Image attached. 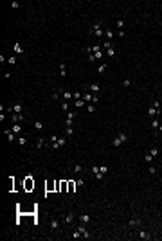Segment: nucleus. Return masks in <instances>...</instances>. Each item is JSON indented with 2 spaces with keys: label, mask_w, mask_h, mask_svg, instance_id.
I'll return each mask as SVG.
<instances>
[{
  "label": "nucleus",
  "mask_w": 162,
  "mask_h": 241,
  "mask_svg": "<svg viewBox=\"0 0 162 241\" xmlns=\"http://www.w3.org/2000/svg\"><path fill=\"white\" fill-rule=\"evenodd\" d=\"M90 34H94L95 38H103V25H101V22H95V24L90 27Z\"/></svg>",
  "instance_id": "f257e3e1"
},
{
  "label": "nucleus",
  "mask_w": 162,
  "mask_h": 241,
  "mask_svg": "<svg viewBox=\"0 0 162 241\" xmlns=\"http://www.w3.org/2000/svg\"><path fill=\"white\" fill-rule=\"evenodd\" d=\"M124 142H128V135H124V133H119V137L117 139H114V142H112V146H121V144H124Z\"/></svg>",
  "instance_id": "f03ea898"
},
{
  "label": "nucleus",
  "mask_w": 162,
  "mask_h": 241,
  "mask_svg": "<svg viewBox=\"0 0 162 241\" xmlns=\"http://www.w3.org/2000/svg\"><path fill=\"white\" fill-rule=\"evenodd\" d=\"M11 120H13L15 124H20L22 120H25V117H24V113H13L11 115Z\"/></svg>",
  "instance_id": "7ed1b4c3"
},
{
  "label": "nucleus",
  "mask_w": 162,
  "mask_h": 241,
  "mask_svg": "<svg viewBox=\"0 0 162 241\" xmlns=\"http://www.w3.org/2000/svg\"><path fill=\"white\" fill-rule=\"evenodd\" d=\"M78 228H79V232H81V236H83V237H86V239L90 237V232L86 230V227H85V223H81V225H79Z\"/></svg>",
  "instance_id": "20e7f679"
},
{
  "label": "nucleus",
  "mask_w": 162,
  "mask_h": 241,
  "mask_svg": "<svg viewBox=\"0 0 162 241\" xmlns=\"http://www.w3.org/2000/svg\"><path fill=\"white\" fill-rule=\"evenodd\" d=\"M130 227H140V225H142V221H140V218H132V220H130V223H128Z\"/></svg>",
  "instance_id": "39448f33"
},
{
  "label": "nucleus",
  "mask_w": 162,
  "mask_h": 241,
  "mask_svg": "<svg viewBox=\"0 0 162 241\" xmlns=\"http://www.w3.org/2000/svg\"><path fill=\"white\" fill-rule=\"evenodd\" d=\"M74 218H76V214H74V212H67V216H65V220H63V221L67 223V225H70V223L74 221Z\"/></svg>",
  "instance_id": "423d86ee"
},
{
  "label": "nucleus",
  "mask_w": 162,
  "mask_h": 241,
  "mask_svg": "<svg viewBox=\"0 0 162 241\" xmlns=\"http://www.w3.org/2000/svg\"><path fill=\"white\" fill-rule=\"evenodd\" d=\"M13 50H15V54H24V47H22L18 41L13 43Z\"/></svg>",
  "instance_id": "0eeeda50"
},
{
  "label": "nucleus",
  "mask_w": 162,
  "mask_h": 241,
  "mask_svg": "<svg viewBox=\"0 0 162 241\" xmlns=\"http://www.w3.org/2000/svg\"><path fill=\"white\" fill-rule=\"evenodd\" d=\"M79 221L86 225V223H88V221H90V214H88V212H83V214L79 216Z\"/></svg>",
  "instance_id": "6e6552de"
},
{
  "label": "nucleus",
  "mask_w": 162,
  "mask_h": 241,
  "mask_svg": "<svg viewBox=\"0 0 162 241\" xmlns=\"http://www.w3.org/2000/svg\"><path fill=\"white\" fill-rule=\"evenodd\" d=\"M4 135H7V140H9V142H13V140L16 139V137H15L16 133H13L11 130H6V131H4Z\"/></svg>",
  "instance_id": "1a4fd4ad"
},
{
  "label": "nucleus",
  "mask_w": 162,
  "mask_h": 241,
  "mask_svg": "<svg viewBox=\"0 0 162 241\" xmlns=\"http://www.w3.org/2000/svg\"><path fill=\"white\" fill-rule=\"evenodd\" d=\"M157 112H158V108H155L153 104H151V106L148 108V115H149V117H155V115H157Z\"/></svg>",
  "instance_id": "9d476101"
},
{
  "label": "nucleus",
  "mask_w": 162,
  "mask_h": 241,
  "mask_svg": "<svg viewBox=\"0 0 162 241\" xmlns=\"http://www.w3.org/2000/svg\"><path fill=\"white\" fill-rule=\"evenodd\" d=\"M50 228H52V230H58V228H60V221L56 220V218L50 220Z\"/></svg>",
  "instance_id": "9b49d317"
},
{
  "label": "nucleus",
  "mask_w": 162,
  "mask_h": 241,
  "mask_svg": "<svg viewBox=\"0 0 162 241\" xmlns=\"http://www.w3.org/2000/svg\"><path fill=\"white\" fill-rule=\"evenodd\" d=\"M18 144H20V146H27V137H25V133H22V135L18 137Z\"/></svg>",
  "instance_id": "f8f14e48"
},
{
  "label": "nucleus",
  "mask_w": 162,
  "mask_h": 241,
  "mask_svg": "<svg viewBox=\"0 0 162 241\" xmlns=\"http://www.w3.org/2000/svg\"><path fill=\"white\" fill-rule=\"evenodd\" d=\"M61 95H63V99H65V101L74 99V92H63V90H61Z\"/></svg>",
  "instance_id": "ddd939ff"
},
{
  "label": "nucleus",
  "mask_w": 162,
  "mask_h": 241,
  "mask_svg": "<svg viewBox=\"0 0 162 241\" xmlns=\"http://www.w3.org/2000/svg\"><path fill=\"white\" fill-rule=\"evenodd\" d=\"M11 131H13V133H16V135H18V133H20V135L24 133V131H22V126H20V124H13V128H11Z\"/></svg>",
  "instance_id": "4468645a"
},
{
  "label": "nucleus",
  "mask_w": 162,
  "mask_h": 241,
  "mask_svg": "<svg viewBox=\"0 0 162 241\" xmlns=\"http://www.w3.org/2000/svg\"><path fill=\"white\" fill-rule=\"evenodd\" d=\"M81 99H83L85 103H90V101L94 99V95H92L90 92H86V94H83V97H81Z\"/></svg>",
  "instance_id": "2eb2a0df"
},
{
  "label": "nucleus",
  "mask_w": 162,
  "mask_h": 241,
  "mask_svg": "<svg viewBox=\"0 0 162 241\" xmlns=\"http://www.w3.org/2000/svg\"><path fill=\"white\" fill-rule=\"evenodd\" d=\"M22 103H16V104H13V113H22Z\"/></svg>",
  "instance_id": "dca6fc26"
},
{
  "label": "nucleus",
  "mask_w": 162,
  "mask_h": 241,
  "mask_svg": "<svg viewBox=\"0 0 162 241\" xmlns=\"http://www.w3.org/2000/svg\"><path fill=\"white\" fill-rule=\"evenodd\" d=\"M88 90H92V92H99V90H101V86L97 85V83H90V85H88Z\"/></svg>",
  "instance_id": "f3484780"
},
{
  "label": "nucleus",
  "mask_w": 162,
  "mask_h": 241,
  "mask_svg": "<svg viewBox=\"0 0 162 241\" xmlns=\"http://www.w3.org/2000/svg\"><path fill=\"white\" fill-rule=\"evenodd\" d=\"M60 72H61V78L67 76V65H65V63H60Z\"/></svg>",
  "instance_id": "a211bd4d"
},
{
  "label": "nucleus",
  "mask_w": 162,
  "mask_h": 241,
  "mask_svg": "<svg viewBox=\"0 0 162 241\" xmlns=\"http://www.w3.org/2000/svg\"><path fill=\"white\" fill-rule=\"evenodd\" d=\"M139 237H140V239H151V236H149L146 230H139Z\"/></svg>",
  "instance_id": "6ab92c4d"
},
{
  "label": "nucleus",
  "mask_w": 162,
  "mask_h": 241,
  "mask_svg": "<svg viewBox=\"0 0 162 241\" xmlns=\"http://www.w3.org/2000/svg\"><path fill=\"white\" fill-rule=\"evenodd\" d=\"M70 135H74V128L67 126V128H65V137H70Z\"/></svg>",
  "instance_id": "aec40b11"
},
{
  "label": "nucleus",
  "mask_w": 162,
  "mask_h": 241,
  "mask_svg": "<svg viewBox=\"0 0 162 241\" xmlns=\"http://www.w3.org/2000/svg\"><path fill=\"white\" fill-rule=\"evenodd\" d=\"M104 36H106V38H108V40H112V38H114V36H115V32H114V31H112V29H106V32H104Z\"/></svg>",
  "instance_id": "412c9836"
},
{
  "label": "nucleus",
  "mask_w": 162,
  "mask_h": 241,
  "mask_svg": "<svg viewBox=\"0 0 162 241\" xmlns=\"http://www.w3.org/2000/svg\"><path fill=\"white\" fill-rule=\"evenodd\" d=\"M153 158H155V157L151 155V153H146V155H144V160H146L148 164H151V162H153Z\"/></svg>",
  "instance_id": "4be33fe9"
},
{
  "label": "nucleus",
  "mask_w": 162,
  "mask_h": 241,
  "mask_svg": "<svg viewBox=\"0 0 162 241\" xmlns=\"http://www.w3.org/2000/svg\"><path fill=\"white\" fill-rule=\"evenodd\" d=\"M34 128H36L38 131H41V130H43V123H41V120H34Z\"/></svg>",
  "instance_id": "5701e85b"
},
{
  "label": "nucleus",
  "mask_w": 162,
  "mask_h": 241,
  "mask_svg": "<svg viewBox=\"0 0 162 241\" xmlns=\"http://www.w3.org/2000/svg\"><path fill=\"white\" fill-rule=\"evenodd\" d=\"M85 108H86V112H88V113H94V112H95V106H92L90 103H86V106H85Z\"/></svg>",
  "instance_id": "b1692460"
},
{
  "label": "nucleus",
  "mask_w": 162,
  "mask_h": 241,
  "mask_svg": "<svg viewBox=\"0 0 162 241\" xmlns=\"http://www.w3.org/2000/svg\"><path fill=\"white\" fill-rule=\"evenodd\" d=\"M72 237H74V239H79V237H83V236H81V232H79V228H76V230L72 232Z\"/></svg>",
  "instance_id": "393cba45"
},
{
  "label": "nucleus",
  "mask_w": 162,
  "mask_h": 241,
  "mask_svg": "<svg viewBox=\"0 0 162 241\" xmlns=\"http://www.w3.org/2000/svg\"><path fill=\"white\" fill-rule=\"evenodd\" d=\"M101 47H103V49H106V50H108V49H112V41H110V40H106Z\"/></svg>",
  "instance_id": "a878e982"
},
{
  "label": "nucleus",
  "mask_w": 162,
  "mask_h": 241,
  "mask_svg": "<svg viewBox=\"0 0 162 241\" xmlns=\"http://www.w3.org/2000/svg\"><path fill=\"white\" fill-rule=\"evenodd\" d=\"M72 169H74V173H83V166H79V164H76Z\"/></svg>",
  "instance_id": "bb28decb"
},
{
  "label": "nucleus",
  "mask_w": 162,
  "mask_h": 241,
  "mask_svg": "<svg viewBox=\"0 0 162 241\" xmlns=\"http://www.w3.org/2000/svg\"><path fill=\"white\" fill-rule=\"evenodd\" d=\"M81 106H86V103L83 99H78V101H76V108H81Z\"/></svg>",
  "instance_id": "cd10ccee"
},
{
  "label": "nucleus",
  "mask_w": 162,
  "mask_h": 241,
  "mask_svg": "<svg viewBox=\"0 0 162 241\" xmlns=\"http://www.w3.org/2000/svg\"><path fill=\"white\" fill-rule=\"evenodd\" d=\"M69 106H70V104H69L67 101H63V103H61V110H63V112H69Z\"/></svg>",
  "instance_id": "c85d7f7f"
},
{
  "label": "nucleus",
  "mask_w": 162,
  "mask_h": 241,
  "mask_svg": "<svg viewBox=\"0 0 162 241\" xmlns=\"http://www.w3.org/2000/svg\"><path fill=\"white\" fill-rule=\"evenodd\" d=\"M25 187H27V189L34 187V182H31V176H29V178H27V182H25Z\"/></svg>",
  "instance_id": "c756f323"
},
{
  "label": "nucleus",
  "mask_w": 162,
  "mask_h": 241,
  "mask_svg": "<svg viewBox=\"0 0 162 241\" xmlns=\"http://www.w3.org/2000/svg\"><path fill=\"white\" fill-rule=\"evenodd\" d=\"M115 25H117V29H119V31H123V25H124V22H123V20H117V22H115Z\"/></svg>",
  "instance_id": "7c9ffc66"
},
{
  "label": "nucleus",
  "mask_w": 162,
  "mask_h": 241,
  "mask_svg": "<svg viewBox=\"0 0 162 241\" xmlns=\"http://www.w3.org/2000/svg\"><path fill=\"white\" fill-rule=\"evenodd\" d=\"M106 54H108L110 58H114V56H115V50H114V47H112V49H108V50H106Z\"/></svg>",
  "instance_id": "2f4dec72"
},
{
  "label": "nucleus",
  "mask_w": 162,
  "mask_h": 241,
  "mask_svg": "<svg viewBox=\"0 0 162 241\" xmlns=\"http://www.w3.org/2000/svg\"><path fill=\"white\" fill-rule=\"evenodd\" d=\"M158 124H160V120H151V126H153V130H158Z\"/></svg>",
  "instance_id": "473e14b6"
},
{
  "label": "nucleus",
  "mask_w": 162,
  "mask_h": 241,
  "mask_svg": "<svg viewBox=\"0 0 162 241\" xmlns=\"http://www.w3.org/2000/svg\"><path fill=\"white\" fill-rule=\"evenodd\" d=\"M149 153H151L153 157H157V155H158V148H151V149H149Z\"/></svg>",
  "instance_id": "72a5a7b5"
},
{
  "label": "nucleus",
  "mask_w": 162,
  "mask_h": 241,
  "mask_svg": "<svg viewBox=\"0 0 162 241\" xmlns=\"http://www.w3.org/2000/svg\"><path fill=\"white\" fill-rule=\"evenodd\" d=\"M43 144H45V140H43V139H38V142H36V148L40 149V148H41Z\"/></svg>",
  "instance_id": "f704fd0d"
},
{
  "label": "nucleus",
  "mask_w": 162,
  "mask_h": 241,
  "mask_svg": "<svg viewBox=\"0 0 162 241\" xmlns=\"http://www.w3.org/2000/svg\"><path fill=\"white\" fill-rule=\"evenodd\" d=\"M104 70H106V63H103V65H99V69H97V72H99V74H101V72H104Z\"/></svg>",
  "instance_id": "c9c22d12"
},
{
  "label": "nucleus",
  "mask_w": 162,
  "mask_h": 241,
  "mask_svg": "<svg viewBox=\"0 0 162 241\" xmlns=\"http://www.w3.org/2000/svg\"><path fill=\"white\" fill-rule=\"evenodd\" d=\"M149 174H157V167L155 166H149Z\"/></svg>",
  "instance_id": "e433bc0d"
},
{
  "label": "nucleus",
  "mask_w": 162,
  "mask_h": 241,
  "mask_svg": "<svg viewBox=\"0 0 162 241\" xmlns=\"http://www.w3.org/2000/svg\"><path fill=\"white\" fill-rule=\"evenodd\" d=\"M76 185H79V187H81V185H85V180H83V178H78V180H76Z\"/></svg>",
  "instance_id": "4c0bfd02"
},
{
  "label": "nucleus",
  "mask_w": 162,
  "mask_h": 241,
  "mask_svg": "<svg viewBox=\"0 0 162 241\" xmlns=\"http://www.w3.org/2000/svg\"><path fill=\"white\" fill-rule=\"evenodd\" d=\"M9 65H16V58H15V56L9 58Z\"/></svg>",
  "instance_id": "58836bf2"
},
{
  "label": "nucleus",
  "mask_w": 162,
  "mask_h": 241,
  "mask_svg": "<svg viewBox=\"0 0 162 241\" xmlns=\"http://www.w3.org/2000/svg\"><path fill=\"white\" fill-rule=\"evenodd\" d=\"M69 193H74V182H69Z\"/></svg>",
  "instance_id": "ea45409f"
},
{
  "label": "nucleus",
  "mask_w": 162,
  "mask_h": 241,
  "mask_svg": "<svg viewBox=\"0 0 162 241\" xmlns=\"http://www.w3.org/2000/svg\"><path fill=\"white\" fill-rule=\"evenodd\" d=\"M99 169H101V173H103V174H106V173H108V167H106V166H101Z\"/></svg>",
  "instance_id": "a19ab883"
},
{
  "label": "nucleus",
  "mask_w": 162,
  "mask_h": 241,
  "mask_svg": "<svg viewBox=\"0 0 162 241\" xmlns=\"http://www.w3.org/2000/svg\"><path fill=\"white\" fill-rule=\"evenodd\" d=\"M58 139H60V137H58V135H50V144H52V142H56V140H58Z\"/></svg>",
  "instance_id": "79ce46f5"
},
{
  "label": "nucleus",
  "mask_w": 162,
  "mask_h": 241,
  "mask_svg": "<svg viewBox=\"0 0 162 241\" xmlns=\"http://www.w3.org/2000/svg\"><path fill=\"white\" fill-rule=\"evenodd\" d=\"M117 36H119V38H124V36H126V32H124V31H119V32H117Z\"/></svg>",
  "instance_id": "37998d69"
},
{
  "label": "nucleus",
  "mask_w": 162,
  "mask_h": 241,
  "mask_svg": "<svg viewBox=\"0 0 162 241\" xmlns=\"http://www.w3.org/2000/svg\"><path fill=\"white\" fill-rule=\"evenodd\" d=\"M88 61H90V63H94V61H95V58H94V54H88Z\"/></svg>",
  "instance_id": "c03bdc74"
},
{
  "label": "nucleus",
  "mask_w": 162,
  "mask_h": 241,
  "mask_svg": "<svg viewBox=\"0 0 162 241\" xmlns=\"http://www.w3.org/2000/svg\"><path fill=\"white\" fill-rule=\"evenodd\" d=\"M11 7H13V9H18L20 6H18V2H13V4H11Z\"/></svg>",
  "instance_id": "a18cd8bd"
},
{
  "label": "nucleus",
  "mask_w": 162,
  "mask_h": 241,
  "mask_svg": "<svg viewBox=\"0 0 162 241\" xmlns=\"http://www.w3.org/2000/svg\"><path fill=\"white\" fill-rule=\"evenodd\" d=\"M158 131H160V133H162V124H158Z\"/></svg>",
  "instance_id": "49530a36"
},
{
  "label": "nucleus",
  "mask_w": 162,
  "mask_h": 241,
  "mask_svg": "<svg viewBox=\"0 0 162 241\" xmlns=\"http://www.w3.org/2000/svg\"><path fill=\"white\" fill-rule=\"evenodd\" d=\"M160 120H162V117H160ZM160 124H162V123H160Z\"/></svg>",
  "instance_id": "de8ad7c7"
}]
</instances>
